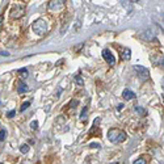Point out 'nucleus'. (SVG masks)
Here are the masks:
<instances>
[{
  "label": "nucleus",
  "instance_id": "f257e3e1",
  "mask_svg": "<svg viewBox=\"0 0 164 164\" xmlns=\"http://www.w3.org/2000/svg\"><path fill=\"white\" fill-rule=\"evenodd\" d=\"M32 29H33V32L37 35H45L49 33V30H50V25H49V22L46 21V20H43V18H38V20H35V21L32 24Z\"/></svg>",
  "mask_w": 164,
  "mask_h": 164
},
{
  "label": "nucleus",
  "instance_id": "f03ea898",
  "mask_svg": "<svg viewBox=\"0 0 164 164\" xmlns=\"http://www.w3.org/2000/svg\"><path fill=\"white\" fill-rule=\"evenodd\" d=\"M127 138L126 133L121 129H110L108 131V139L114 143V145H117V143H121V142H125Z\"/></svg>",
  "mask_w": 164,
  "mask_h": 164
},
{
  "label": "nucleus",
  "instance_id": "7ed1b4c3",
  "mask_svg": "<svg viewBox=\"0 0 164 164\" xmlns=\"http://www.w3.org/2000/svg\"><path fill=\"white\" fill-rule=\"evenodd\" d=\"M25 15V5L24 4H15L13 7H12V9H11V18H21L22 16Z\"/></svg>",
  "mask_w": 164,
  "mask_h": 164
},
{
  "label": "nucleus",
  "instance_id": "20e7f679",
  "mask_svg": "<svg viewBox=\"0 0 164 164\" xmlns=\"http://www.w3.org/2000/svg\"><path fill=\"white\" fill-rule=\"evenodd\" d=\"M134 71L137 72L138 75V78L141 79V80L143 82H146V80H149V78H150V71L146 69V67H143V66H134Z\"/></svg>",
  "mask_w": 164,
  "mask_h": 164
},
{
  "label": "nucleus",
  "instance_id": "39448f33",
  "mask_svg": "<svg viewBox=\"0 0 164 164\" xmlns=\"http://www.w3.org/2000/svg\"><path fill=\"white\" fill-rule=\"evenodd\" d=\"M102 58L105 59V62L109 66H114L115 65V58H114V55L112 54V51L109 49H104L102 50Z\"/></svg>",
  "mask_w": 164,
  "mask_h": 164
},
{
  "label": "nucleus",
  "instance_id": "423d86ee",
  "mask_svg": "<svg viewBox=\"0 0 164 164\" xmlns=\"http://www.w3.org/2000/svg\"><path fill=\"white\" fill-rule=\"evenodd\" d=\"M66 5V2L65 0H51L47 4L49 9H53V11H57V9H62L63 7Z\"/></svg>",
  "mask_w": 164,
  "mask_h": 164
},
{
  "label": "nucleus",
  "instance_id": "0eeeda50",
  "mask_svg": "<svg viewBox=\"0 0 164 164\" xmlns=\"http://www.w3.org/2000/svg\"><path fill=\"white\" fill-rule=\"evenodd\" d=\"M131 57V50L127 47H121V59L122 61H129Z\"/></svg>",
  "mask_w": 164,
  "mask_h": 164
},
{
  "label": "nucleus",
  "instance_id": "6e6552de",
  "mask_svg": "<svg viewBox=\"0 0 164 164\" xmlns=\"http://www.w3.org/2000/svg\"><path fill=\"white\" fill-rule=\"evenodd\" d=\"M122 97L125 100H133V99H135V93L133 91L126 88V89H123V92H122Z\"/></svg>",
  "mask_w": 164,
  "mask_h": 164
},
{
  "label": "nucleus",
  "instance_id": "1a4fd4ad",
  "mask_svg": "<svg viewBox=\"0 0 164 164\" xmlns=\"http://www.w3.org/2000/svg\"><path fill=\"white\" fill-rule=\"evenodd\" d=\"M29 91V88H28V85L24 82H18L17 83V92L18 93H25V92Z\"/></svg>",
  "mask_w": 164,
  "mask_h": 164
},
{
  "label": "nucleus",
  "instance_id": "9d476101",
  "mask_svg": "<svg viewBox=\"0 0 164 164\" xmlns=\"http://www.w3.org/2000/svg\"><path fill=\"white\" fill-rule=\"evenodd\" d=\"M152 63L155 66H163V55H156V57H152Z\"/></svg>",
  "mask_w": 164,
  "mask_h": 164
},
{
  "label": "nucleus",
  "instance_id": "9b49d317",
  "mask_svg": "<svg viewBox=\"0 0 164 164\" xmlns=\"http://www.w3.org/2000/svg\"><path fill=\"white\" fill-rule=\"evenodd\" d=\"M87 114H88V106H84L83 110H82V113H80V119H82V121H84V119L87 118Z\"/></svg>",
  "mask_w": 164,
  "mask_h": 164
},
{
  "label": "nucleus",
  "instance_id": "f8f14e48",
  "mask_svg": "<svg viewBox=\"0 0 164 164\" xmlns=\"http://www.w3.org/2000/svg\"><path fill=\"white\" fill-rule=\"evenodd\" d=\"M135 112H137L138 114H142V115H146V110L143 109L142 106H135Z\"/></svg>",
  "mask_w": 164,
  "mask_h": 164
},
{
  "label": "nucleus",
  "instance_id": "ddd939ff",
  "mask_svg": "<svg viewBox=\"0 0 164 164\" xmlns=\"http://www.w3.org/2000/svg\"><path fill=\"white\" fill-rule=\"evenodd\" d=\"M17 72H18L20 75H22V78H26L28 75H29V72H28V70H26V69H20Z\"/></svg>",
  "mask_w": 164,
  "mask_h": 164
},
{
  "label": "nucleus",
  "instance_id": "4468645a",
  "mask_svg": "<svg viewBox=\"0 0 164 164\" xmlns=\"http://www.w3.org/2000/svg\"><path fill=\"white\" fill-rule=\"evenodd\" d=\"M20 151H21L22 154H26L28 151H29V145H22L21 147H20Z\"/></svg>",
  "mask_w": 164,
  "mask_h": 164
},
{
  "label": "nucleus",
  "instance_id": "2eb2a0df",
  "mask_svg": "<svg viewBox=\"0 0 164 164\" xmlns=\"http://www.w3.org/2000/svg\"><path fill=\"white\" fill-rule=\"evenodd\" d=\"M75 82H76V83L79 84V85H83V84H84V80L82 79L80 75H76V78H75Z\"/></svg>",
  "mask_w": 164,
  "mask_h": 164
},
{
  "label": "nucleus",
  "instance_id": "dca6fc26",
  "mask_svg": "<svg viewBox=\"0 0 164 164\" xmlns=\"http://www.w3.org/2000/svg\"><path fill=\"white\" fill-rule=\"evenodd\" d=\"M134 164H147V160H145V158H139L134 160Z\"/></svg>",
  "mask_w": 164,
  "mask_h": 164
},
{
  "label": "nucleus",
  "instance_id": "f3484780",
  "mask_svg": "<svg viewBox=\"0 0 164 164\" xmlns=\"http://www.w3.org/2000/svg\"><path fill=\"white\" fill-rule=\"evenodd\" d=\"M29 106H30V102H29V101H26V102H24L22 105H21V109H20V110L24 112L25 109H28V108H29Z\"/></svg>",
  "mask_w": 164,
  "mask_h": 164
},
{
  "label": "nucleus",
  "instance_id": "a211bd4d",
  "mask_svg": "<svg viewBox=\"0 0 164 164\" xmlns=\"http://www.w3.org/2000/svg\"><path fill=\"white\" fill-rule=\"evenodd\" d=\"M7 137V131L5 130H2L0 131V141H4V138Z\"/></svg>",
  "mask_w": 164,
  "mask_h": 164
},
{
  "label": "nucleus",
  "instance_id": "6ab92c4d",
  "mask_svg": "<svg viewBox=\"0 0 164 164\" xmlns=\"http://www.w3.org/2000/svg\"><path fill=\"white\" fill-rule=\"evenodd\" d=\"M30 127L35 130V129L38 127V122H37V121H32V122H30Z\"/></svg>",
  "mask_w": 164,
  "mask_h": 164
},
{
  "label": "nucleus",
  "instance_id": "aec40b11",
  "mask_svg": "<svg viewBox=\"0 0 164 164\" xmlns=\"http://www.w3.org/2000/svg\"><path fill=\"white\" fill-rule=\"evenodd\" d=\"M89 147H91V149H100L101 146H100V143H91Z\"/></svg>",
  "mask_w": 164,
  "mask_h": 164
},
{
  "label": "nucleus",
  "instance_id": "412c9836",
  "mask_svg": "<svg viewBox=\"0 0 164 164\" xmlns=\"http://www.w3.org/2000/svg\"><path fill=\"white\" fill-rule=\"evenodd\" d=\"M15 115H16V112H15V110H11V112H8L7 117H8V118H12V117H15Z\"/></svg>",
  "mask_w": 164,
  "mask_h": 164
},
{
  "label": "nucleus",
  "instance_id": "4be33fe9",
  "mask_svg": "<svg viewBox=\"0 0 164 164\" xmlns=\"http://www.w3.org/2000/svg\"><path fill=\"white\" fill-rule=\"evenodd\" d=\"M79 104V101H76V100H72V101L70 102V108H74V106H76Z\"/></svg>",
  "mask_w": 164,
  "mask_h": 164
},
{
  "label": "nucleus",
  "instance_id": "5701e85b",
  "mask_svg": "<svg viewBox=\"0 0 164 164\" xmlns=\"http://www.w3.org/2000/svg\"><path fill=\"white\" fill-rule=\"evenodd\" d=\"M3 24H4V15H0V30L3 28Z\"/></svg>",
  "mask_w": 164,
  "mask_h": 164
},
{
  "label": "nucleus",
  "instance_id": "b1692460",
  "mask_svg": "<svg viewBox=\"0 0 164 164\" xmlns=\"http://www.w3.org/2000/svg\"><path fill=\"white\" fill-rule=\"evenodd\" d=\"M0 55L2 57H9V53L8 51H0Z\"/></svg>",
  "mask_w": 164,
  "mask_h": 164
},
{
  "label": "nucleus",
  "instance_id": "393cba45",
  "mask_svg": "<svg viewBox=\"0 0 164 164\" xmlns=\"http://www.w3.org/2000/svg\"><path fill=\"white\" fill-rule=\"evenodd\" d=\"M122 108H123V104H119V105L117 106V110H121Z\"/></svg>",
  "mask_w": 164,
  "mask_h": 164
},
{
  "label": "nucleus",
  "instance_id": "a878e982",
  "mask_svg": "<svg viewBox=\"0 0 164 164\" xmlns=\"http://www.w3.org/2000/svg\"><path fill=\"white\" fill-rule=\"evenodd\" d=\"M112 164H117V163H112Z\"/></svg>",
  "mask_w": 164,
  "mask_h": 164
},
{
  "label": "nucleus",
  "instance_id": "bb28decb",
  "mask_svg": "<svg viewBox=\"0 0 164 164\" xmlns=\"http://www.w3.org/2000/svg\"><path fill=\"white\" fill-rule=\"evenodd\" d=\"M0 164H3V163H0Z\"/></svg>",
  "mask_w": 164,
  "mask_h": 164
}]
</instances>
